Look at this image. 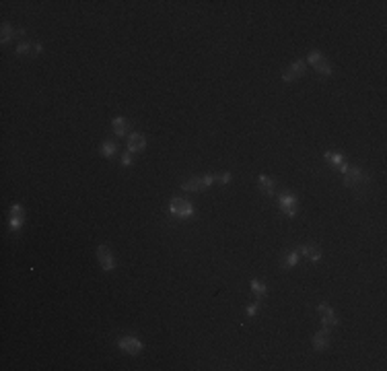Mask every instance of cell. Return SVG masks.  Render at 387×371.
I'll list each match as a JSON object with an SVG mask.
<instances>
[{
  "label": "cell",
  "instance_id": "obj_1",
  "mask_svg": "<svg viewBox=\"0 0 387 371\" xmlns=\"http://www.w3.org/2000/svg\"><path fill=\"white\" fill-rule=\"evenodd\" d=\"M342 175H344V185L346 188H352V190L367 188L371 183L369 173H365V169H361V167H348Z\"/></svg>",
  "mask_w": 387,
  "mask_h": 371
},
{
  "label": "cell",
  "instance_id": "obj_2",
  "mask_svg": "<svg viewBox=\"0 0 387 371\" xmlns=\"http://www.w3.org/2000/svg\"><path fill=\"white\" fill-rule=\"evenodd\" d=\"M214 175H198V177H189L181 183V190L183 192H204L206 188L214 183Z\"/></svg>",
  "mask_w": 387,
  "mask_h": 371
},
{
  "label": "cell",
  "instance_id": "obj_3",
  "mask_svg": "<svg viewBox=\"0 0 387 371\" xmlns=\"http://www.w3.org/2000/svg\"><path fill=\"white\" fill-rule=\"evenodd\" d=\"M307 60H309V64L315 68L317 75H321V77H330V75H332L330 62L326 60V56L321 54L319 50H311V52L307 54Z\"/></svg>",
  "mask_w": 387,
  "mask_h": 371
},
{
  "label": "cell",
  "instance_id": "obj_4",
  "mask_svg": "<svg viewBox=\"0 0 387 371\" xmlns=\"http://www.w3.org/2000/svg\"><path fill=\"white\" fill-rule=\"evenodd\" d=\"M169 212L173 216H177V219H187V216H191L194 212H196V208H194V204L189 200H185V198H171Z\"/></svg>",
  "mask_w": 387,
  "mask_h": 371
},
{
  "label": "cell",
  "instance_id": "obj_5",
  "mask_svg": "<svg viewBox=\"0 0 387 371\" xmlns=\"http://www.w3.org/2000/svg\"><path fill=\"white\" fill-rule=\"evenodd\" d=\"M97 260H99V264H101V268L105 272L115 270V258H113V252H111L109 245H99V247H97Z\"/></svg>",
  "mask_w": 387,
  "mask_h": 371
},
{
  "label": "cell",
  "instance_id": "obj_6",
  "mask_svg": "<svg viewBox=\"0 0 387 371\" xmlns=\"http://www.w3.org/2000/svg\"><path fill=\"white\" fill-rule=\"evenodd\" d=\"M278 206H280V210H282L286 216H295L297 210H299L297 196H295V194H288V192L280 194V196H278Z\"/></svg>",
  "mask_w": 387,
  "mask_h": 371
},
{
  "label": "cell",
  "instance_id": "obj_7",
  "mask_svg": "<svg viewBox=\"0 0 387 371\" xmlns=\"http://www.w3.org/2000/svg\"><path fill=\"white\" fill-rule=\"evenodd\" d=\"M305 68H307V62L305 60H295L284 72H282V81L284 83H293L297 79H301L305 75Z\"/></svg>",
  "mask_w": 387,
  "mask_h": 371
},
{
  "label": "cell",
  "instance_id": "obj_8",
  "mask_svg": "<svg viewBox=\"0 0 387 371\" xmlns=\"http://www.w3.org/2000/svg\"><path fill=\"white\" fill-rule=\"evenodd\" d=\"M118 347H120V351L132 355V357L142 351V343H140L136 336H122V338L118 340Z\"/></svg>",
  "mask_w": 387,
  "mask_h": 371
},
{
  "label": "cell",
  "instance_id": "obj_9",
  "mask_svg": "<svg viewBox=\"0 0 387 371\" xmlns=\"http://www.w3.org/2000/svg\"><path fill=\"white\" fill-rule=\"evenodd\" d=\"M317 312H319V316H321V322H324V328H334V326H338V318H336V314H334V309L330 307V303L321 301V303L317 305Z\"/></svg>",
  "mask_w": 387,
  "mask_h": 371
},
{
  "label": "cell",
  "instance_id": "obj_10",
  "mask_svg": "<svg viewBox=\"0 0 387 371\" xmlns=\"http://www.w3.org/2000/svg\"><path fill=\"white\" fill-rule=\"evenodd\" d=\"M37 54H42L40 42H23L17 46V56H21V58H35Z\"/></svg>",
  "mask_w": 387,
  "mask_h": 371
},
{
  "label": "cell",
  "instance_id": "obj_11",
  "mask_svg": "<svg viewBox=\"0 0 387 371\" xmlns=\"http://www.w3.org/2000/svg\"><path fill=\"white\" fill-rule=\"evenodd\" d=\"M324 157H326V161H330L340 173H344V171L348 169V163H346L344 153H340V151H326V153H324Z\"/></svg>",
  "mask_w": 387,
  "mask_h": 371
},
{
  "label": "cell",
  "instance_id": "obj_12",
  "mask_svg": "<svg viewBox=\"0 0 387 371\" xmlns=\"http://www.w3.org/2000/svg\"><path fill=\"white\" fill-rule=\"evenodd\" d=\"M311 345H313V349L317 351V353H321V351H326L328 347H330V330L328 328H324V330H319L315 336H313V340H311Z\"/></svg>",
  "mask_w": 387,
  "mask_h": 371
},
{
  "label": "cell",
  "instance_id": "obj_13",
  "mask_svg": "<svg viewBox=\"0 0 387 371\" xmlns=\"http://www.w3.org/2000/svg\"><path fill=\"white\" fill-rule=\"evenodd\" d=\"M144 146H146V136L142 132H132L128 136V151L138 153V151H144Z\"/></svg>",
  "mask_w": 387,
  "mask_h": 371
},
{
  "label": "cell",
  "instance_id": "obj_14",
  "mask_svg": "<svg viewBox=\"0 0 387 371\" xmlns=\"http://www.w3.org/2000/svg\"><path fill=\"white\" fill-rule=\"evenodd\" d=\"M23 219H25V208H23L21 204H13V206H11V229H13V231L21 229Z\"/></svg>",
  "mask_w": 387,
  "mask_h": 371
},
{
  "label": "cell",
  "instance_id": "obj_15",
  "mask_svg": "<svg viewBox=\"0 0 387 371\" xmlns=\"http://www.w3.org/2000/svg\"><path fill=\"white\" fill-rule=\"evenodd\" d=\"M297 252L299 254H303L307 260H311V262H319L321 260V250L317 245H309V243H305V245H299L297 247Z\"/></svg>",
  "mask_w": 387,
  "mask_h": 371
},
{
  "label": "cell",
  "instance_id": "obj_16",
  "mask_svg": "<svg viewBox=\"0 0 387 371\" xmlns=\"http://www.w3.org/2000/svg\"><path fill=\"white\" fill-rule=\"evenodd\" d=\"M111 128H113V134H115V136H126L128 130H130V120L118 116V118L111 120Z\"/></svg>",
  "mask_w": 387,
  "mask_h": 371
},
{
  "label": "cell",
  "instance_id": "obj_17",
  "mask_svg": "<svg viewBox=\"0 0 387 371\" xmlns=\"http://www.w3.org/2000/svg\"><path fill=\"white\" fill-rule=\"evenodd\" d=\"M257 188H260L266 196H274L276 194V181L268 175H260L257 177Z\"/></svg>",
  "mask_w": 387,
  "mask_h": 371
},
{
  "label": "cell",
  "instance_id": "obj_18",
  "mask_svg": "<svg viewBox=\"0 0 387 371\" xmlns=\"http://www.w3.org/2000/svg\"><path fill=\"white\" fill-rule=\"evenodd\" d=\"M249 285H251V291H253V295H255L257 301H262V299L266 297L268 289H266V283H264V281H260V278H253Z\"/></svg>",
  "mask_w": 387,
  "mask_h": 371
},
{
  "label": "cell",
  "instance_id": "obj_19",
  "mask_svg": "<svg viewBox=\"0 0 387 371\" xmlns=\"http://www.w3.org/2000/svg\"><path fill=\"white\" fill-rule=\"evenodd\" d=\"M115 151H118V146H115V142H111V140H105V142L101 144V149H99V153L103 155L105 159H113Z\"/></svg>",
  "mask_w": 387,
  "mask_h": 371
},
{
  "label": "cell",
  "instance_id": "obj_20",
  "mask_svg": "<svg viewBox=\"0 0 387 371\" xmlns=\"http://www.w3.org/2000/svg\"><path fill=\"white\" fill-rule=\"evenodd\" d=\"M297 262H299V252H297V250H293V252H288V254H286V258L282 260V268H284V270H288V268L297 266Z\"/></svg>",
  "mask_w": 387,
  "mask_h": 371
},
{
  "label": "cell",
  "instance_id": "obj_21",
  "mask_svg": "<svg viewBox=\"0 0 387 371\" xmlns=\"http://www.w3.org/2000/svg\"><path fill=\"white\" fill-rule=\"evenodd\" d=\"M15 35H17V31L11 27V23H3V38H0V42H3V44H9Z\"/></svg>",
  "mask_w": 387,
  "mask_h": 371
},
{
  "label": "cell",
  "instance_id": "obj_22",
  "mask_svg": "<svg viewBox=\"0 0 387 371\" xmlns=\"http://www.w3.org/2000/svg\"><path fill=\"white\" fill-rule=\"evenodd\" d=\"M132 163H134V153H132V151H126L124 157H122V165H124V167H130Z\"/></svg>",
  "mask_w": 387,
  "mask_h": 371
},
{
  "label": "cell",
  "instance_id": "obj_23",
  "mask_svg": "<svg viewBox=\"0 0 387 371\" xmlns=\"http://www.w3.org/2000/svg\"><path fill=\"white\" fill-rule=\"evenodd\" d=\"M214 179L216 181H220V183H224V185H227L229 181H231V173L227 171V173H214Z\"/></svg>",
  "mask_w": 387,
  "mask_h": 371
},
{
  "label": "cell",
  "instance_id": "obj_24",
  "mask_svg": "<svg viewBox=\"0 0 387 371\" xmlns=\"http://www.w3.org/2000/svg\"><path fill=\"white\" fill-rule=\"evenodd\" d=\"M257 307H260V301H255V303H251V305L247 307V312H245V314H247V318H253V316L257 314Z\"/></svg>",
  "mask_w": 387,
  "mask_h": 371
}]
</instances>
